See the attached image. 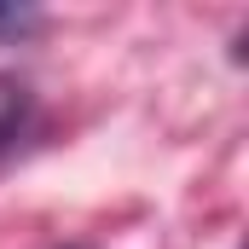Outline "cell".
<instances>
[{
    "label": "cell",
    "mask_w": 249,
    "mask_h": 249,
    "mask_svg": "<svg viewBox=\"0 0 249 249\" xmlns=\"http://www.w3.org/2000/svg\"><path fill=\"white\" fill-rule=\"evenodd\" d=\"M29 87L18 81V75H0V145H12L18 133H23V122H29Z\"/></svg>",
    "instance_id": "1"
},
{
    "label": "cell",
    "mask_w": 249,
    "mask_h": 249,
    "mask_svg": "<svg viewBox=\"0 0 249 249\" xmlns=\"http://www.w3.org/2000/svg\"><path fill=\"white\" fill-rule=\"evenodd\" d=\"M47 18L35 6H0V41H18V35H35Z\"/></svg>",
    "instance_id": "2"
},
{
    "label": "cell",
    "mask_w": 249,
    "mask_h": 249,
    "mask_svg": "<svg viewBox=\"0 0 249 249\" xmlns=\"http://www.w3.org/2000/svg\"><path fill=\"white\" fill-rule=\"evenodd\" d=\"M70 249H81V244H70Z\"/></svg>",
    "instance_id": "3"
}]
</instances>
